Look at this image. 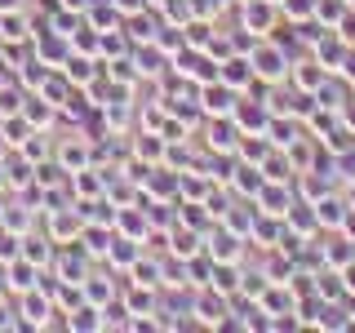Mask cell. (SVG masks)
Instances as JSON below:
<instances>
[{
	"mask_svg": "<svg viewBox=\"0 0 355 333\" xmlns=\"http://www.w3.org/2000/svg\"><path fill=\"white\" fill-rule=\"evenodd\" d=\"M18 316H22V325H31V329H44V325H53V302L40 293V289H27L22 293V307H18Z\"/></svg>",
	"mask_w": 355,
	"mask_h": 333,
	"instance_id": "cell-1",
	"label": "cell"
},
{
	"mask_svg": "<svg viewBox=\"0 0 355 333\" xmlns=\"http://www.w3.org/2000/svg\"><path fill=\"white\" fill-rule=\"evenodd\" d=\"M36 275H40V266L27 262L18 253V258L5 266V289H9V293H27V289H36Z\"/></svg>",
	"mask_w": 355,
	"mask_h": 333,
	"instance_id": "cell-2",
	"label": "cell"
},
{
	"mask_svg": "<svg viewBox=\"0 0 355 333\" xmlns=\"http://www.w3.org/2000/svg\"><path fill=\"white\" fill-rule=\"evenodd\" d=\"M0 138H5L9 147H22V142L31 138V125H27V116H22V111H18L14 120H5V125H0Z\"/></svg>",
	"mask_w": 355,
	"mask_h": 333,
	"instance_id": "cell-3",
	"label": "cell"
},
{
	"mask_svg": "<svg viewBox=\"0 0 355 333\" xmlns=\"http://www.w3.org/2000/svg\"><path fill=\"white\" fill-rule=\"evenodd\" d=\"M71 236H80V218H71V214L58 209V218H53V240H71Z\"/></svg>",
	"mask_w": 355,
	"mask_h": 333,
	"instance_id": "cell-4",
	"label": "cell"
},
{
	"mask_svg": "<svg viewBox=\"0 0 355 333\" xmlns=\"http://www.w3.org/2000/svg\"><path fill=\"white\" fill-rule=\"evenodd\" d=\"M62 169H71V173H80V164H85V142H71V147H62Z\"/></svg>",
	"mask_w": 355,
	"mask_h": 333,
	"instance_id": "cell-5",
	"label": "cell"
},
{
	"mask_svg": "<svg viewBox=\"0 0 355 333\" xmlns=\"http://www.w3.org/2000/svg\"><path fill=\"white\" fill-rule=\"evenodd\" d=\"M22 116H27V125H49L53 107H40V98H31V107H22Z\"/></svg>",
	"mask_w": 355,
	"mask_h": 333,
	"instance_id": "cell-6",
	"label": "cell"
},
{
	"mask_svg": "<svg viewBox=\"0 0 355 333\" xmlns=\"http://www.w3.org/2000/svg\"><path fill=\"white\" fill-rule=\"evenodd\" d=\"M40 244H44V240H27L22 258H27V262H36V266H40V262H49V249H40Z\"/></svg>",
	"mask_w": 355,
	"mask_h": 333,
	"instance_id": "cell-7",
	"label": "cell"
},
{
	"mask_svg": "<svg viewBox=\"0 0 355 333\" xmlns=\"http://www.w3.org/2000/svg\"><path fill=\"white\" fill-rule=\"evenodd\" d=\"M258 71L262 76H280V53H258Z\"/></svg>",
	"mask_w": 355,
	"mask_h": 333,
	"instance_id": "cell-8",
	"label": "cell"
},
{
	"mask_svg": "<svg viewBox=\"0 0 355 333\" xmlns=\"http://www.w3.org/2000/svg\"><path fill=\"white\" fill-rule=\"evenodd\" d=\"M67 67H71V80H89V62H80V58H71V62H67Z\"/></svg>",
	"mask_w": 355,
	"mask_h": 333,
	"instance_id": "cell-9",
	"label": "cell"
},
{
	"mask_svg": "<svg viewBox=\"0 0 355 333\" xmlns=\"http://www.w3.org/2000/svg\"><path fill=\"white\" fill-rule=\"evenodd\" d=\"M14 325H18L14 311H9V307H5V298H0V329H14Z\"/></svg>",
	"mask_w": 355,
	"mask_h": 333,
	"instance_id": "cell-10",
	"label": "cell"
},
{
	"mask_svg": "<svg viewBox=\"0 0 355 333\" xmlns=\"http://www.w3.org/2000/svg\"><path fill=\"white\" fill-rule=\"evenodd\" d=\"M22 0H0V14H9V9H18Z\"/></svg>",
	"mask_w": 355,
	"mask_h": 333,
	"instance_id": "cell-11",
	"label": "cell"
},
{
	"mask_svg": "<svg viewBox=\"0 0 355 333\" xmlns=\"http://www.w3.org/2000/svg\"><path fill=\"white\" fill-rule=\"evenodd\" d=\"M351 289H355V271H351Z\"/></svg>",
	"mask_w": 355,
	"mask_h": 333,
	"instance_id": "cell-12",
	"label": "cell"
}]
</instances>
